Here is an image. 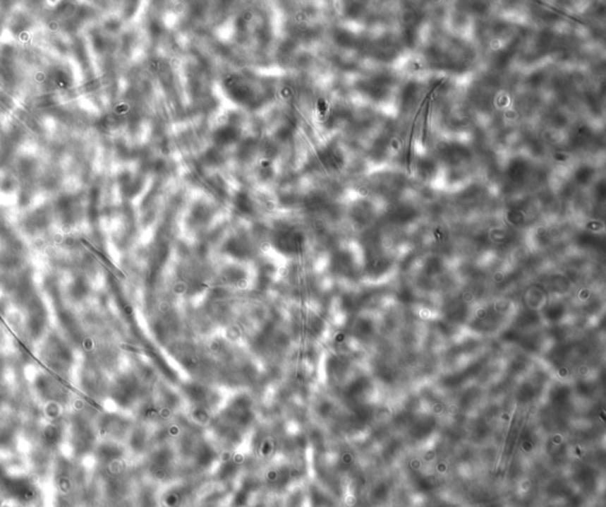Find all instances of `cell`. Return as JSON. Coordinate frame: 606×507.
I'll return each mask as SVG.
<instances>
[{
    "mask_svg": "<svg viewBox=\"0 0 606 507\" xmlns=\"http://www.w3.org/2000/svg\"><path fill=\"white\" fill-rule=\"evenodd\" d=\"M0 492L8 496V499L16 500L20 503H31L37 498V487L31 480L23 475L8 473L0 466Z\"/></svg>",
    "mask_w": 606,
    "mask_h": 507,
    "instance_id": "6da1fadb",
    "label": "cell"
},
{
    "mask_svg": "<svg viewBox=\"0 0 606 507\" xmlns=\"http://www.w3.org/2000/svg\"><path fill=\"white\" fill-rule=\"evenodd\" d=\"M42 356L45 364L52 371L59 374L68 371L74 360V354L69 345L57 335H50L47 338L42 350Z\"/></svg>",
    "mask_w": 606,
    "mask_h": 507,
    "instance_id": "7a4b0ae2",
    "label": "cell"
},
{
    "mask_svg": "<svg viewBox=\"0 0 606 507\" xmlns=\"http://www.w3.org/2000/svg\"><path fill=\"white\" fill-rule=\"evenodd\" d=\"M36 389L45 401L51 402L52 405H59L64 400L66 391L57 379L52 378L49 375H41L36 379Z\"/></svg>",
    "mask_w": 606,
    "mask_h": 507,
    "instance_id": "3957f363",
    "label": "cell"
},
{
    "mask_svg": "<svg viewBox=\"0 0 606 507\" xmlns=\"http://www.w3.org/2000/svg\"><path fill=\"white\" fill-rule=\"evenodd\" d=\"M90 440V428L81 412L75 415L71 419V445L74 447L75 453L81 454L88 449Z\"/></svg>",
    "mask_w": 606,
    "mask_h": 507,
    "instance_id": "277c9868",
    "label": "cell"
},
{
    "mask_svg": "<svg viewBox=\"0 0 606 507\" xmlns=\"http://www.w3.org/2000/svg\"><path fill=\"white\" fill-rule=\"evenodd\" d=\"M15 443V428L8 421L0 419V449H11Z\"/></svg>",
    "mask_w": 606,
    "mask_h": 507,
    "instance_id": "5b68a950",
    "label": "cell"
},
{
    "mask_svg": "<svg viewBox=\"0 0 606 507\" xmlns=\"http://www.w3.org/2000/svg\"><path fill=\"white\" fill-rule=\"evenodd\" d=\"M429 103L430 101H428L426 102V109H425V115H424V125H423V143H425L426 140V126H428V114H429Z\"/></svg>",
    "mask_w": 606,
    "mask_h": 507,
    "instance_id": "8992f818",
    "label": "cell"
},
{
    "mask_svg": "<svg viewBox=\"0 0 606 507\" xmlns=\"http://www.w3.org/2000/svg\"><path fill=\"white\" fill-rule=\"evenodd\" d=\"M4 507H8V506H4Z\"/></svg>",
    "mask_w": 606,
    "mask_h": 507,
    "instance_id": "52a82bcc",
    "label": "cell"
}]
</instances>
